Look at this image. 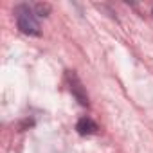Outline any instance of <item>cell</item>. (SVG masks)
I'll use <instances>...</instances> for the list:
<instances>
[{
  "instance_id": "1",
  "label": "cell",
  "mask_w": 153,
  "mask_h": 153,
  "mask_svg": "<svg viewBox=\"0 0 153 153\" xmlns=\"http://www.w3.org/2000/svg\"><path fill=\"white\" fill-rule=\"evenodd\" d=\"M16 25L24 34H31V36L40 34V24L34 16V11L29 9V6H20L16 9Z\"/></svg>"
},
{
  "instance_id": "2",
  "label": "cell",
  "mask_w": 153,
  "mask_h": 153,
  "mask_svg": "<svg viewBox=\"0 0 153 153\" xmlns=\"http://www.w3.org/2000/svg\"><path fill=\"white\" fill-rule=\"evenodd\" d=\"M67 79H68V85H70V92L76 96V99H78L83 106H87L88 105V97L85 94V88H83V83L79 81V78L72 70H68L67 72Z\"/></svg>"
},
{
  "instance_id": "3",
  "label": "cell",
  "mask_w": 153,
  "mask_h": 153,
  "mask_svg": "<svg viewBox=\"0 0 153 153\" xmlns=\"http://www.w3.org/2000/svg\"><path fill=\"white\" fill-rule=\"evenodd\" d=\"M76 130H78V133H81V135H92V133H96V131L99 130V126H97L90 117H83V119L78 121Z\"/></svg>"
},
{
  "instance_id": "4",
  "label": "cell",
  "mask_w": 153,
  "mask_h": 153,
  "mask_svg": "<svg viewBox=\"0 0 153 153\" xmlns=\"http://www.w3.org/2000/svg\"><path fill=\"white\" fill-rule=\"evenodd\" d=\"M34 11H36L40 16H47L49 11H51V6H49V4H36V6H34Z\"/></svg>"
}]
</instances>
